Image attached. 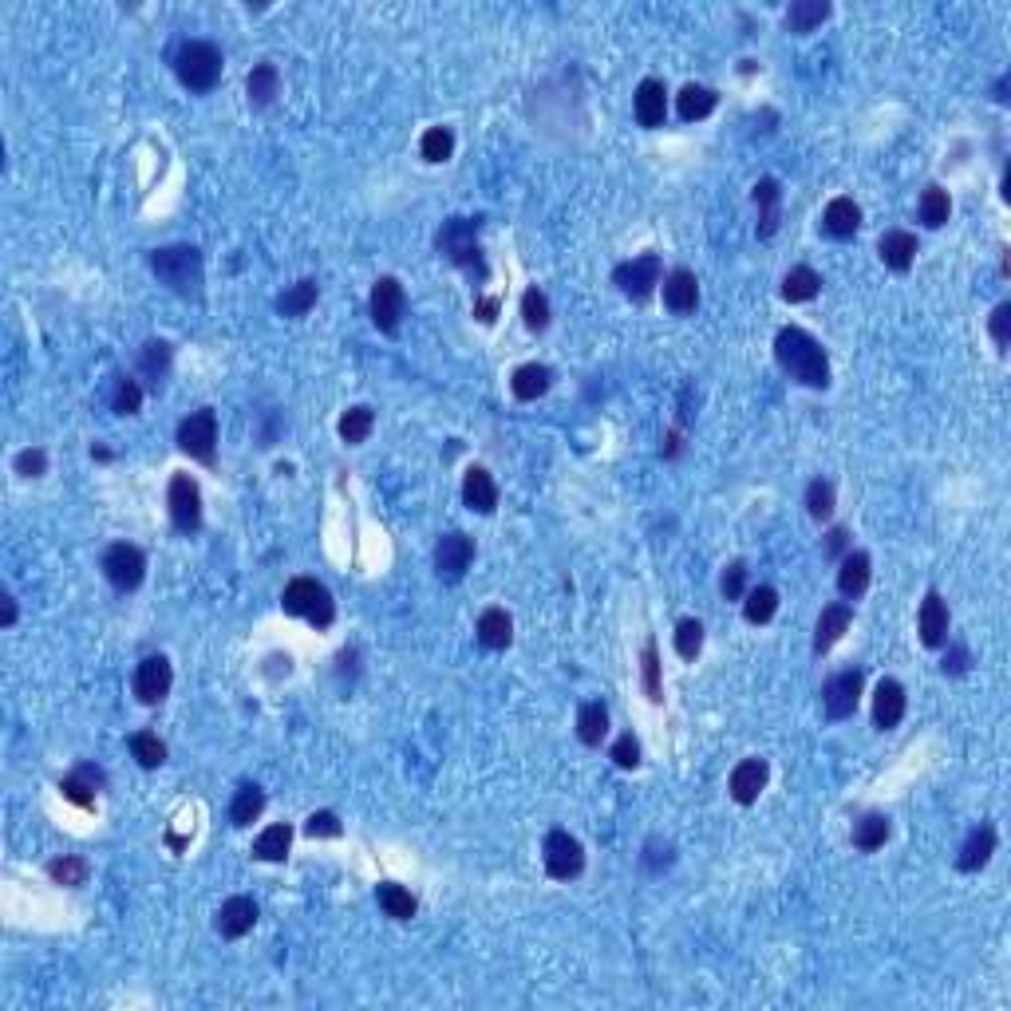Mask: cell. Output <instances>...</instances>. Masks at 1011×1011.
I'll list each match as a JSON object with an SVG mask.
<instances>
[{
    "mask_svg": "<svg viewBox=\"0 0 1011 1011\" xmlns=\"http://www.w3.org/2000/svg\"><path fill=\"white\" fill-rule=\"evenodd\" d=\"M640 664H644V696L652 703H660L664 700V684H660V652H656V640L644 644Z\"/></svg>",
    "mask_w": 1011,
    "mask_h": 1011,
    "instance_id": "obj_51",
    "label": "cell"
},
{
    "mask_svg": "<svg viewBox=\"0 0 1011 1011\" xmlns=\"http://www.w3.org/2000/svg\"><path fill=\"white\" fill-rule=\"evenodd\" d=\"M861 688H865V672L861 668H846L838 676H830L822 684V711L826 719H850L857 711V700H861Z\"/></svg>",
    "mask_w": 1011,
    "mask_h": 1011,
    "instance_id": "obj_11",
    "label": "cell"
},
{
    "mask_svg": "<svg viewBox=\"0 0 1011 1011\" xmlns=\"http://www.w3.org/2000/svg\"><path fill=\"white\" fill-rule=\"evenodd\" d=\"M48 470V455L40 451V447H28V451H20L16 455V474H24V478H40Z\"/></svg>",
    "mask_w": 1011,
    "mask_h": 1011,
    "instance_id": "obj_57",
    "label": "cell"
},
{
    "mask_svg": "<svg viewBox=\"0 0 1011 1011\" xmlns=\"http://www.w3.org/2000/svg\"><path fill=\"white\" fill-rule=\"evenodd\" d=\"M632 111H636L640 127H648V131L664 127V119H668V87L660 79H644L636 87V95H632Z\"/></svg>",
    "mask_w": 1011,
    "mask_h": 1011,
    "instance_id": "obj_17",
    "label": "cell"
},
{
    "mask_svg": "<svg viewBox=\"0 0 1011 1011\" xmlns=\"http://www.w3.org/2000/svg\"><path fill=\"white\" fill-rule=\"evenodd\" d=\"M48 877L56 881V885H68V889H79L83 881H87V861L83 857H56V861H48Z\"/></svg>",
    "mask_w": 1011,
    "mask_h": 1011,
    "instance_id": "obj_49",
    "label": "cell"
},
{
    "mask_svg": "<svg viewBox=\"0 0 1011 1011\" xmlns=\"http://www.w3.org/2000/svg\"><path fill=\"white\" fill-rule=\"evenodd\" d=\"M103 786H107V775H103L99 767H91V763H79L72 775L60 778V794H64L68 802L83 806V810L95 806V794H99Z\"/></svg>",
    "mask_w": 1011,
    "mask_h": 1011,
    "instance_id": "obj_21",
    "label": "cell"
},
{
    "mask_svg": "<svg viewBox=\"0 0 1011 1011\" xmlns=\"http://www.w3.org/2000/svg\"><path fill=\"white\" fill-rule=\"evenodd\" d=\"M861 230V206L854 198H834L822 214V237L830 241H850Z\"/></svg>",
    "mask_w": 1011,
    "mask_h": 1011,
    "instance_id": "obj_24",
    "label": "cell"
},
{
    "mask_svg": "<svg viewBox=\"0 0 1011 1011\" xmlns=\"http://www.w3.org/2000/svg\"><path fill=\"white\" fill-rule=\"evenodd\" d=\"M613 763H617L621 771H636V767H640V743H636L632 731H624L621 739L613 743Z\"/></svg>",
    "mask_w": 1011,
    "mask_h": 1011,
    "instance_id": "obj_54",
    "label": "cell"
},
{
    "mask_svg": "<svg viewBox=\"0 0 1011 1011\" xmlns=\"http://www.w3.org/2000/svg\"><path fill=\"white\" fill-rule=\"evenodd\" d=\"M877 253H881V261H885V269L909 273L913 261H917V237L909 234V230H885L881 241H877Z\"/></svg>",
    "mask_w": 1011,
    "mask_h": 1011,
    "instance_id": "obj_25",
    "label": "cell"
},
{
    "mask_svg": "<svg viewBox=\"0 0 1011 1011\" xmlns=\"http://www.w3.org/2000/svg\"><path fill=\"white\" fill-rule=\"evenodd\" d=\"M968 664H972V656H968V648L956 640V644H952V652H944V664H940V668H944V676H964V672H968Z\"/></svg>",
    "mask_w": 1011,
    "mask_h": 1011,
    "instance_id": "obj_58",
    "label": "cell"
},
{
    "mask_svg": "<svg viewBox=\"0 0 1011 1011\" xmlns=\"http://www.w3.org/2000/svg\"><path fill=\"white\" fill-rule=\"evenodd\" d=\"M775 360L782 364V372L790 380H798L802 388H830V360H826V348L798 324H786L778 328L775 336Z\"/></svg>",
    "mask_w": 1011,
    "mask_h": 1011,
    "instance_id": "obj_1",
    "label": "cell"
},
{
    "mask_svg": "<svg viewBox=\"0 0 1011 1011\" xmlns=\"http://www.w3.org/2000/svg\"><path fill=\"white\" fill-rule=\"evenodd\" d=\"M676 107H680V119L696 123V119H707V115L719 107V95H715L711 87H703V83H688V87L680 91Z\"/></svg>",
    "mask_w": 1011,
    "mask_h": 1011,
    "instance_id": "obj_37",
    "label": "cell"
},
{
    "mask_svg": "<svg viewBox=\"0 0 1011 1011\" xmlns=\"http://www.w3.org/2000/svg\"><path fill=\"white\" fill-rule=\"evenodd\" d=\"M139 372L151 380V388H158L170 372V344L166 340H147L139 352Z\"/></svg>",
    "mask_w": 1011,
    "mask_h": 1011,
    "instance_id": "obj_43",
    "label": "cell"
},
{
    "mask_svg": "<svg viewBox=\"0 0 1011 1011\" xmlns=\"http://www.w3.org/2000/svg\"><path fill=\"white\" fill-rule=\"evenodd\" d=\"M660 273H664L660 257H656V253H640V257L621 261V265L613 269V285L621 289L628 301H636V305H640V301H648V297L656 293Z\"/></svg>",
    "mask_w": 1011,
    "mask_h": 1011,
    "instance_id": "obj_8",
    "label": "cell"
},
{
    "mask_svg": "<svg viewBox=\"0 0 1011 1011\" xmlns=\"http://www.w3.org/2000/svg\"><path fill=\"white\" fill-rule=\"evenodd\" d=\"M474 316H478L482 324H490V320L498 316V297H478V301H474Z\"/></svg>",
    "mask_w": 1011,
    "mask_h": 1011,
    "instance_id": "obj_60",
    "label": "cell"
},
{
    "mask_svg": "<svg viewBox=\"0 0 1011 1011\" xmlns=\"http://www.w3.org/2000/svg\"><path fill=\"white\" fill-rule=\"evenodd\" d=\"M139 407H143V388H139V380H131V376H115V388H111V411H115V415H139Z\"/></svg>",
    "mask_w": 1011,
    "mask_h": 1011,
    "instance_id": "obj_48",
    "label": "cell"
},
{
    "mask_svg": "<svg viewBox=\"0 0 1011 1011\" xmlns=\"http://www.w3.org/2000/svg\"><path fill=\"white\" fill-rule=\"evenodd\" d=\"M664 305L676 312V316L696 312V305H700V281H696L692 269H672V273L664 277Z\"/></svg>",
    "mask_w": 1011,
    "mask_h": 1011,
    "instance_id": "obj_23",
    "label": "cell"
},
{
    "mask_svg": "<svg viewBox=\"0 0 1011 1011\" xmlns=\"http://www.w3.org/2000/svg\"><path fill=\"white\" fill-rule=\"evenodd\" d=\"M553 384V372L545 368V364H522V368H514V376H510V391H514V399H522V403H534V399H542L545 391Z\"/></svg>",
    "mask_w": 1011,
    "mask_h": 1011,
    "instance_id": "obj_30",
    "label": "cell"
},
{
    "mask_svg": "<svg viewBox=\"0 0 1011 1011\" xmlns=\"http://www.w3.org/2000/svg\"><path fill=\"white\" fill-rule=\"evenodd\" d=\"M901 719H905V688H901V680L885 676L873 692V727L893 731Z\"/></svg>",
    "mask_w": 1011,
    "mask_h": 1011,
    "instance_id": "obj_20",
    "label": "cell"
},
{
    "mask_svg": "<svg viewBox=\"0 0 1011 1011\" xmlns=\"http://www.w3.org/2000/svg\"><path fill=\"white\" fill-rule=\"evenodd\" d=\"M767 778H771V767H767V759H743V763H735V771L727 778V790H731V798L739 802V806H751V802H759V794H763V786H767Z\"/></svg>",
    "mask_w": 1011,
    "mask_h": 1011,
    "instance_id": "obj_15",
    "label": "cell"
},
{
    "mask_svg": "<svg viewBox=\"0 0 1011 1011\" xmlns=\"http://www.w3.org/2000/svg\"><path fill=\"white\" fill-rule=\"evenodd\" d=\"M463 502H467V510L474 514H494V506H498V486H494V478H490V470L486 467H470L463 474Z\"/></svg>",
    "mask_w": 1011,
    "mask_h": 1011,
    "instance_id": "obj_27",
    "label": "cell"
},
{
    "mask_svg": "<svg viewBox=\"0 0 1011 1011\" xmlns=\"http://www.w3.org/2000/svg\"><path fill=\"white\" fill-rule=\"evenodd\" d=\"M166 502H170V522H174L178 534H198L202 530V490H198V482L190 474H174L170 478Z\"/></svg>",
    "mask_w": 1011,
    "mask_h": 1011,
    "instance_id": "obj_10",
    "label": "cell"
},
{
    "mask_svg": "<svg viewBox=\"0 0 1011 1011\" xmlns=\"http://www.w3.org/2000/svg\"><path fill=\"white\" fill-rule=\"evenodd\" d=\"M542 861H545V873H549L553 881H573V877L585 869V850H581V842H577L569 830H549V834H545V846H542Z\"/></svg>",
    "mask_w": 1011,
    "mask_h": 1011,
    "instance_id": "obj_9",
    "label": "cell"
},
{
    "mask_svg": "<svg viewBox=\"0 0 1011 1011\" xmlns=\"http://www.w3.org/2000/svg\"><path fill=\"white\" fill-rule=\"evenodd\" d=\"M948 628H952L948 605H944V597H940L936 589H929L925 601H921V613H917L921 644H925V648H944V644H948Z\"/></svg>",
    "mask_w": 1011,
    "mask_h": 1011,
    "instance_id": "obj_16",
    "label": "cell"
},
{
    "mask_svg": "<svg viewBox=\"0 0 1011 1011\" xmlns=\"http://www.w3.org/2000/svg\"><path fill=\"white\" fill-rule=\"evenodd\" d=\"M170 684H174V672H170V660L166 656H143L139 668H135V696L139 703L155 707L170 696Z\"/></svg>",
    "mask_w": 1011,
    "mask_h": 1011,
    "instance_id": "obj_14",
    "label": "cell"
},
{
    "mask_svg": "<svg viewBox=\"0 0 1011 1011\" xmlns=\"http://www.w3.org/2000/svg\"><path fill=\"white\" fill-rule=\"evenodd\" d=\"M376 901H380V909L388 913L391 921H411L415 909H419V901H415L403 885H395V881H384V885L376 889Z\"/></svg>",
    "mask_w": 1011,
    "mask_h": 1011,
    "instance_id": "obj_41",
    "label": "cell"
},
{
    "mask_svg": "<svg viewBox=\"0 0 1011 1011\" xmlns=\"http://www.w3.org/2000/svg\"><path fill=\"white\" fill-rule=\"evenodd\" d=\"M478 230H482V218H447L435 234V245L439 253L459 265L467 277L474 281H486L490 269H486V257H482V245H478Z\"/></svg>",
    "mask_w": 1011,
    "mask_h": 1011,
    "instance_id": "obj_3",
    "label": "cell"
},
{
    "mask_svg": "<svg viewBox=\"0 0 1011 1011\" xmlns=\"http://www.w3.org/2000/svg\"><path fill=\"white\" fill-rule=\"evenodd\" d=\"M289 846H293V826H289V822H277V826H269V830L257 834L253 857H257V861H285Z\"/></svg>",
    "mask_w": 1011,
    "mask_h": 1011,
    "instance_id": "obj_36",
    "label": "cell"
},
{
    "mask_svg": "<svg viewBox=\"0 0 1011 1011\" xmlns=\"http://www.w3.org/2000/svg\"><path fill=\"white\" fill-rule=\"evenodd\" d=\"M178 447L190 459H198L202 467L218 463V415H214V407H198L178 423Z\"/></svg>",
    "mask_w": 1011,
    "mask_h": 1011,
    "instance_id": "obj_6",
    "label": "cell"
},
{
    "mask_svg": "<svg viewBox=\"0 0 1011 1011\" xmlns=\"http://www.w3.org/2000/svg\"><path fill=\"white\" fill-rule=\"evenodd\" d=\"M368 309H372V324H376L384 336H395V332H399L403 312H407V293H403L399 277H380V281L372 285Z\"/></svg>",
    "mask_w": 1011,
    "mask_h": 1011,
    "instance_id": "obj_12",
    "label": "cell"
},
{
    "mask_svg": "<svg viewBox=\"0 0 1011 1011\" xmlns=\"http://www.w3.org/2000/svg\"><path fill=\"white\" fill-rule=\"evenodd\" d=\"M834 502H838V494H834V482H830V478H814V482L806 486V510H810L814 522H826V518L834 514Z\"/></svg>",
    "mask_w": 1011,
    "mask_h": 1011,
    "instance_id": "obj_47",
    "label": "cell"
},
{
    "mask_svg": "<svg viewBox=\"0 0 1011 1011\" xmlns=\"http://www.w3.org/2000/svg\"><path fill=\"white\" fill-rule=\"evenodd\" d=\"M743 597H747V601H743V617H747V624H767L778 613L775 585H755V589H747Z\"/></svg>",
    "mask_w": 1011,
    "mask_h": 1011,
    "instance_id": "obj_42",
    "label": "cell"
},
{
    "mask_svg": "<svg viewBox=\"0 0 1011 1011\" xmlns=\"http://www.w3.org/2000/svg\"><path fill=\"white\" fill-rule=\"evenodd\" d=\"M992 340H996V348L1000 352H1008V344H1011V305L1004 301V305H996V312H992Z\"/></svg>",
    "mask_w": 1011,
    "mask_h": 1011,
    "instance_id": "obj_56",
    "label": "cell"
},
{
    "mask_svg": "<svg viewBox=\"0 0 1011 1011\" xmlns=\"http://www.w3.org/2000/svg\"><path fill=\"white\" fill-rule=\"evenodd\" d=\"M755 206H759V237H775L778 218H782V186L775 178H759L755 182Z\"/></svg>",
    "mask_w": 1011,
    "mask_h": 1011,
    "instance_id": "obj_29",
    "label": "cell"
},
{
    "mask_svg": "<svg viewBox=\"0 0 1011 1011\" xmlns=\"http://www.w3.org/2000/svg\"><path fill=\"white\" fill-rule=\"evenodd\" d=\"M281 609L289 617L309 621L312 628H332V621H336V601H332L328 585L316 577H293L281 593Z\"/></svg>",
    "mask_w": 1011,
    "mask_h": 1011,
    "instance_id": "obj_5",
    "label": "cell"
},
{
    "mask_svg": "<svg viewBox=\"0 0 1011 1011\" xmlns=\"http://www.w3.org/2000/svg\"><path fill=\"white\" fill-rule=\"evenodd\" d=\"M846 545H850V530L834 526V530H830V538H826V557H842V553H846Z\"/></svg>",
    "mask_w": 1011,
    "mask_h": 1011,
    "instance_id": "obj_59",
    "label": "cell"
},
{
    "mask_svg": "<svg viewBox=\"0 0 1011 1011\" xmlns=\"http://www.w3.org/2000/svg\"><path fill=\"white\" fill-rule=\"evenodd\" d=\"M719 589H723L727 601H739L747 593V561H731L723 569V577H719Z\"/></svg>",
    "mask_w": 1011,
    "mask_h": 1011,
    "instance_id": "obj_53",
    "label": "cell"
},
{
    "mask_svg": "<svg viewBox=\"0 0 1011 1011\" xmlns=\"http://www.w3.org/2000/svg\"><path fill=\"white\" fill-rule=\"evenodd\" d=\"M253 925H257V901H253V897H230V901H222V909H218V917H214V929H218L222 940H241Z\"/></svg>",
    "mask_w": 1011,
    "mask_h": 1011,
    "instance_id": "obj_18",
    "label": "cell"
},
{
    "mask_svg": "<svg viewBox=\"0 0 1011 1011\" xmlns=\"http://www.w3.org/2000/svg\"><path fill=\"white\" fill-rule=\"evenodd\" d=\"M470 561H474V542H470L463 530H447L439 545H435V569H439V577L443 581H463L470 569Z\"/></svg>",
    "mask_w": 1011,
    "mask_h": 1011,
    "instance_id": "obj_13",
    "label": "cell"
},
{
    "mask_svg": "<svg viewBox=\"0 0 1011 1011\" xmlns=\"http://www.w3.org/2000/svg\"><path fill=\"white\" fill-rule=\"evenodd\" d=\"M826 16H830V0H794L786 12V28L802 36V32H814Z\"/></svg>",
    "mask_w": 1011,
    "mask_h": 1011,
    "instance_id": "obj_40",
    "label": "cell"
},
{
    "mask_svg": "<svg viewBox=\"0 0 1011 1011\" xmlns=\"http://www.w3.org/2000/svg\"><path fill=\"white\" fill-rule=\"evenodd\" d=\"M869 577H873V561L865 549H846L842 553V569H838V589L842 597L857 601L865 589H869Z\"/></svg>",
    "mask_w": 1011,
    "mask_h": 1011,
    "instance_id": "obj_26",
    "label": "cell"
},
{
    "mask_svg": "<svg viewBox=\"0 0 1011 1011\" xmlns=\"http://www.w3.org/2000/svg\"><path fill=\"white\" fill-rule=\"evenodd\" d=\"M245 91H249V103H253V107H269V103L277 99V91H281V72H277V64H269V60L253 64V72L245 76Z\"/></svg>",
    "mask_w": 1011,
    "mask_h": 1011,
    "instance_id": "obj_31",
    "label": "cell"
},
{
    "mask_svg": "<svg viewBox=\"0 0 1011 1011\" xmlns=\"http://www.w3.org/2000/svg\"><path fill=\"white\" fill-rule=\"evenodd\" d=\"M147 261H151V273L170 293H178V297H202L206 265H202V249L198 245H162V249H151Z\"/></svg>",
    "mask_w": 1011,
    "mask_h": 1011,
    "instance_id": "obj_2",
    "label": "cell"
},
{
    "mask_svg": "<svg viewBox=\"0 0 1011 1011\" xmlns=\"http://www.w3.org/2000/svg\"><path fill=\"white\" fill-rule=\"evenodd\" d=\"M12 624H16V597L4 593V628H12Z\"/></svg>",
    "mask_w": 1011,
    "mask_h": 1011,
    "instance_id": "obj_61",
    "label": "cell"
},
{
    "mask_svg": "<svg viewBox=\"0 0 1011 1011\" xmlns=\"http://www.w3.org/2000/svg\"><path fill=\"white\" fill-rule=\"evenodd\" d=\"M996 854V826H988V822H980L968 838H964V846H960V854H956V869L960 873H976V869H984L988 861Z\"/></svg>",
    "mask_w": 1011,
    "mask_h": 1011,
    "instance_id": "obj_22",
    "label": "cell"
},
{
    "mask_svg": "<svg viewBox=\"0 0 1011 1011\" xmlns=\"http://www.w3.org/2000/svg\"><path fill=\"white\" fill-rule=\"evenodd\" d=\"M372 427H376V411L364 407V403L348 407V411L340 415V423H336V431H340V439H344L348 447H360V443L372 435Z\"/></svg>",
    "mask_w": 1011,
    "mask_h": 1011,
    "instance_id": "obj_34",
    "label": "cell"
},
{
    "mask_svg": "<svg viewBox=\"0 0 1011 1011\" xmlns=\"http://www.w3.org/2000/svg\"><path fill=\"white\" fill-rule=\"evenodd\" d=\"M522 320L530 332H545L549 328V297L542 289H526L522 293Z\"/></svg>",
    "mask_w": 1011,
    "mask_h": 1011,
    "instance_id": "obj_50",
    "label": "cell"
},
{
    "mask_svg": "<svg viewBox=\"0 0 1011 1011\" xmlns=\"http://www.w3.org/2000/svg\"><path fill=\"white\" fill-rule=\"evenodd\" d=\"M316 297H320V285H316L312 277H305V281L289 285V289L277 297V312L289 316V320H297V316H305V312L316 305Z\"/></svg>",
    "mask_w": 1011,
    "mask_h": 1011,
    "instance_id": "obj_38",
    "label": "cell"
},
{
    "mask_svg": "<svg viewBox=\"0 0 1011 1011\" xmlns=\"http://www.w3.org/2000/svg\"><path fill=\"white\" fill-rule=\"evenodd\" d=\"M850 624H854V609H850L846 601L826 605V609L818 613V624H814V652H818V656L830 652V648L850 632Z\"/></svg>",
    "mask_w": 1011,
    "mask_h": 1011,
    "instance_id": "obj_19",
    "label": "cell"
},
{
    "mask_svg": "<svg viewBox=\"0 0 1011 1011\" xmlns=\"http://www.w3.org/2000/svg\"><path fill=\"white\" fill-rule=\"evenodd\" d=\"M700 648H703V624L696 621V617L676 624V652H680L684 660H696Z\"/></svg>",
    "mask_w": 1011,
    "mask_h": 1011,
    "instance_id": "obj_52",
    "label": "cell"
},
{
    "mask_svg": "<svg viewBox=\"0 0 1011 1011\" xmlns=\"http://www.w3.org/2000/svg\"><path fill=\"white\" fill-rule=\"evenodd\" d=\"M419 155L427 162H447L455 155V131L451 127H427L419 139Z\"/></svg>",
    "mask_w": 1011,
    "mask_h": 1011,
    "instance_id": "obj_46",
    "label": "cell"
},
{
    "mask_svg": "<svg viewBox=\"0 0 1011 1011\" xmlns=\"http://www.w3.org/2000/svg\"><path fill=\"white\" fill-rule=\"evenodd\" d=\"M474 632H478V644H482V648H494V652H498V648H510V640H514V617H510L506 609H482Z\"/></svg>",
    "mask_w": 1011,
    "mask_h": 1011,
    "instance_id": "obj_28",
    "label": "cell"
},
{
    "mask_svg": "<svg viewBox=\"0 0 1011 1011\" xmlns=\"http://www.w3.org/2000/svg\"><path fill=\"white\" fill-rule=\"evenodd\" d=\"M917 214H921V222H925L929 230H940V226L948 222V214H952V202H948V194H944L940 186H925V194H921V202H917Z\"/></svg>",
    "mask_w": 1011,
    "mask_h": 1011,
    "instance_id": "obj_44",
    "label": "cell"
},
{
    "mask_svg": "<svg viewBox=\"0 0 1011 1011\" xmlns=\"http://www.w3.org/2000/svg\"><path fill=\"white\" fill-rule=\"evenodd\" d=\"M261 810H265V790L257 786V782H241L234 794V802H230V818H234V826H253L257 818H261Z\"/></svg>",
    "mask_w": 1011,
    "mask_h": 1011,
    "instance_id": "obj_35",
    "label": "cell"
},
{
    "mask_svg": "<svg viewBox=\"0 0 1011 1011\" xmlns=\"http://www.w3.org/2000/svg\"><path fill=\"white\" fill-rule=\"evenodd\" d=\"M222 48L210 44V40H186L178 52H174V76L186 91L202 95V91H214L218 79H222Z\"/></svg>",
    "mask_w": 1011,
    "mask_h": 1011,
    "instance_id": "obj_4",
    "label": "cell"
},
{
    "mask_svg": "<svg viewBox=\"0 0 1011 1011\" xmlns=\"http://www.w3.org/2000/svg\"><path fill=\"white\" fill-rule=\"evenodd\" d=\"M577 735H581L585 747H601V739L609 735V707L601 700L581 703V711H577Z\"/></svg>",
    "mask_w": 1011,
    "mask_h": 1011,
    "instance_id": "obj_33",
    "label": "cell"
},
{
    "mask_svg": "<svg viewBox=\"0 0 1011 1011\" xmlns=\"http://www.w3.org/2000/svg\"><path fill=\"white\" fill-rule=\"evenodd\" d=\"M99 569H103V577H107L119 593H135V589L143 585V577H147V553L131 542H115V545H107Z\"/></svg>",
    "mask_w": 1011,
    "mask_h": 1011,
    "instance_id": "obj_7",
    "label": "cell"
},
{
    "mask_svg": "<svg viewBox=\"0 0 1011 1011\" xmlns=\"http://www.w3.org/2000/svg\"><path fill=\"white\" fill-rule=\"evenodd\" d=\"M996 99H1000V103L1008 99V76H1000V83H996Z\"/></svg>",
    "mask_w": 1011,
    "mask_h": 1011,
    "instance_id": "obj_62",
    "label": "cell"
},
{
    "mask_svg": "<svg viewBox=\"0 0 1011 1011\" xmlns=\"http://www.w3.org/2000/svg\"><path fill=\"white\" fill-rule=\"evenodd\" d=\"M822 293V277L810 269V265H794L786 277H782V301L790 305H806Z\"/></svg>",
    "mask_w": 1011,
    "mask_h": 1011,
    "instance_id": "obj_32",
    "label": "cell"
},
{
    "mask_svg": "<svg viewBox=\"0 0 1011 1011\" xmlns=\"http://www.w3.org/2000/svg\"><path fill=\"white\" fill-rule=\"evenodd\" d=\"M340 818L332 814V810H316V814H309V822H305V834L309 838H340Z\"/></svg>",
    "mask_w": 1011,
    "mask_h": 1011,
    "instance_id": "obj_55",
    "label": "cell"
},
{
    "mask_svg": "<svg viewBox=\"0 0 1011 1011\" xmlns=\"http://www.w3.org/2000/svg\"><path fill=\"white\" fill-rule=\"evenodd\" d=\"M127 743H131V755L139 759V767L155 771V767H162V763H166V743L158 739L155 731H135Z\"/></svg>",
    "mask_w": 1011,
    "mask_h": 1011,
    "instance_id": "obj_45",
    "label": "cell"
},
{
    "mask_svg": "<svg viewBox=\"0 0 1011 1011\" xmlns=\"http://www.w3.org/2000/svg\"><path fill=\"white\" fill-rule=\"evenodd\" d=\"M889 818L885 814H865V818H857L854 822V846L861 854H873V850H881L885 842H889Z\"/></svg>",
    "mask_w": 1011,
    "mask_h": 1011,
    "instance_id": "obj_39",
    "label": "cell"
}]
</instances>
